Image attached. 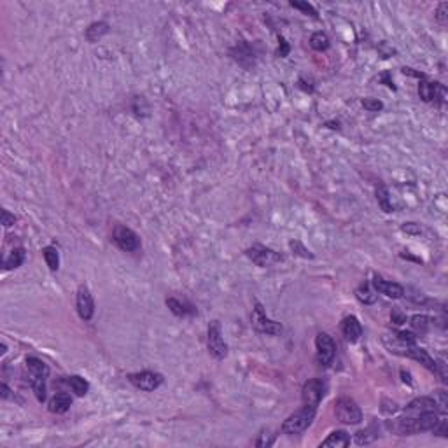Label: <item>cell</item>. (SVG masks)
I'll list each match as a JSON object with an SVG mask.
<instances>
[{
    "label": "cell",
    "instance_id": "6da1fadb",
    "mask_svg": "<svg viewBox=\"0 0 448 448\" xmlns=\"http://www.w3.org/2000/svg\"><path fill=\"white\" fill-rule=\"evenodd\" d=\"M315 411H317V408L305 404L301 410H298L296 413H293L291 417H287V419L284 420V424H282V433L289 434V436L301 434L305 429H308V426L312 424V420H314V417H315Z\"/></svg>",
    "mask_w": 448,
    "mask_h": 448
},
{
    "label": "cell",
    "instance_id": "7a4b0ae2",
    "mask_svg": "<svg viewBox=\"0 0 448 448\" xmlns=\"http://www.w3.org/2000/svg\"><path fill=\"white\" fill-rule=\"evenodd\" d=\"M334 415L340 422L350 424V426H356L363 420V411L357 406L356 401L350 397H340L334 403Z\"/></svg>",
    "mask_w": 448,
    "mask_h": 448
},
{
    "label": "cell",
    "instance_id": "3957f363",
    "mask_svg": "<svg viewBox=\"0 0 448 448\" xmlns=\"http://www.w3.org/2000/svg\"><path fill=\"white\" fill-rule=\"evenodd\" d=\"M207 345H208V352L214 359H224L228 356V345L224 343V338H222L221 333V324L217 320L210 322L208 326V333H207Z\"/></svg>",
    "mask_w": 448,
    "mask_h": 448
},
{
    "label": "cell",
    "instance_id": "277c9868",
    "mask_svg": "<svg viewBox=\"0 0 448 448\" xmlns=\"http://www.w3.org/2000/svg\"><path fill=\"white\" fill-rule=\"evenodd\" d=\"M315 347H317V361L320 366H329L336 356V343L326 333H319L315 338Z\"/></svg>",
    "mask_w": 448,
    "mask_h": 448
},
{
    "label": "cell",
    "instance_id": "5b68a950",
    "mask_svg": "<svg viewBox=\"0 0 448 448\" xmlns=\"http://www.w3.org/2000/svg\"><path fill=\"white\" fill-rule=\"evenodd\" d=\"M252 326H254V329L257 331V333H263V334H280L282 333V326L266 317L264 308L261 303H256L254 312H252Z\"/></svg>",
    "mask_w": 448,
    "mask_h": 448
},
{
    "label": "cell",
    "instance_id": "8992f818",
    "mask_svg": "<svg viewBox=\"0 0 448 448\" xmlns=\"http://www.w3.org/2000/svg\"><path fill=\"white\" fill-rule=\"evenodd\" d=\"M324 394H326V382H322L320 378H312L303 385V390H301V397H303V403L308 404V406L317 408L319 403L322 401Z\"/></svg>",
    "mask_w": 448,
    "mask_h": 448
},
{
    "label": "cell",
    "instance_id": "52a82bcc",
    "mask_svg": "<svg viewBox=\"0 0 448 448\" xmlns=\"http://www.w3.org/2000/svg\"><path fill=\"white\" fill-rule=\"evenodd\" d=\"M128 380H130L137 389L145 390V392H151V390L158 389V387L161 385L163 377L159 373H154V371H140V373L130 375Z\"/></svg>",
    "mask_w": 448,
    "mask_h": 448
},
{
    "label": "cell",
    "instance_id": "ba28073f",
    "mask_svg": "<svg viewBox=\"0 0 448 448\" xmlns=\"http://www.w3.org/2000/svg\"><path fill=\"white\" fill-rule=\"evenodd\" d=\"M247 256L257 264V266H270V264L282 261L280 254H277V252L271 251V249L264 247V245H252L251 249H247Z\"/></svg>",
    "mask_w": 448,
    "mask_h": 448
},
{
    "label": "cell",
    "instance_id": "9c48e42d",
    "mask_svg": "<svg viewBox=\"0 0 448 448\" xmlns=\"http://www.w3.org/2000/svg\"><path fill=\"white\" fill-rule=\"evenodd\" d=\"M114 242L118 244V247L121 249V251H126V252L137 251L138 245H140V240H138L137 233L131 231L130 228H125V226L116 228Z\"/></svg>",
    "mask_w": 448,
    "mask_h": 448
},
{
    "label": "cell",
    "instance_id": "30bf717a",
    "mask_svg": "<svg viewBox=\"0 0 448 448\" xmlns=\"http://www.w3.org/2000/svg\"><path fill=\"white\" fill-rule=\"evenodd\" d=\"M75 305H77V314L82 320H89L93 317V314H95V303H93V296L86 285H81L77 289Z\"/></svg>",
    "mask_w": 448,
    "mask_h": 448
},
{
    "label": "cell",
    "instance_id": "8fae6325",
    "mask_svg": "<svg viewBox=\"0 0 448 448\" xmlns=\"http://www.w3.org/2000/svg\"><path fill=\"white\" fill-rule=\"evenodd\" d=\"M429 411H436V403H434L433 397H417L404 408V417L417 419V417L429 413Z\"/></svg>",
    "mask_w": 448,
    "mask_h": 448
},
{
    "label": "cell",
    "instance_id": "7c38bea8",
    "mask_svg": "<svg viewBox=\"0 0 448 448\" xmlns=\"http://www.w3.org/2000/svg\"><path fill=\"white\" fill-rule=\"evenodd\" d=\"M373 287L377 293L384 294V296H387V298H392V300H399V298L404 296L403 285L396 284V282L384 280V278H380V277L373 278Z\"/></svg>",
    "mask_w": 448,
    "mask_h": 448
},
{
    "label": "cell",
    "instance_id": "4fadbf2b",
    "mask_svg": "<svg viewBox=\"0 0 448 448\" xmlns=\"http://www.w3.org/2000/svg\"><path fill=\"white\" fill-rule=\"evenodd\" d=\"M341 333H343V336L347 338V341H350V343L359 341V338L363 336V326H361L359 319L354 317V315L345 317L343 322H341Z\"/></svg>",
    "mask_w": 448,
    "mask_h": 448
},
{
    "label": "cell",
    "instance_id": "5bb4252c",
    "mask_svg": "<svg viewBox=\"0 0 448 448\" xmlns=\"http://www.w3.org/2000/svg\"><path fill=\"white\" fill-rule=\"evenodd\" d=\"M443 93H445V88L441 84H438V82L424 81V82H420V86H419V95L424 102L438 100V98L443 97Z\"/></svg>",
    "mask_w": 448,
    "mask_h": 448
},
{
    "label": "cell",
    "instance_id": "9a60e30c",
    "mask_svg": "<svg viewBox=\"0 0 448 448\" xmlns=\"http://www.w3.org/2000/svg\"><path fill=\"white\" fill-rule=\"evenodd\" d=\"M404 356L411 357V359H415V361H419V363L422 364L424 368H427L429 371H436V361H434L433 357L427 354V350H424V348H419L417 345H411V347L406 350V354H404Z\"/></svg>",
    "mask_w": 448,
    "mask_h": 448
},
{
    "label": "cell",
    "instance_id": "2e32d148",
    "mask_svg": "<svg viewBox=\"0 0 448 448\" xmlns=\"http://www.w3.org/2000/svg\"><path fill=\"white\" fill-rule=\"evenodd\" d=\"M72 406V397L67 392H60L49 401V411L53 413H65Z\"/></svg>",
    "mask_w": 448,
    "mask_h": 448
},
{
    "label": "cell",
    "instance_id": "e0dca14e",
    "mask_svg": "<svg viewBox=\"0 0 448 448\" xmlns=\"http://www.w3.org/2000/svg\"><path fill=\"white\" fill-rule=\"evenodd\" d=\"M26 368L32 373V377H39V378L49 377V366L44 361L37 359V357H26Z\"/></svg>",
    "mask_w": 448,
    "mask_h": 448
},
{
    "label": "cell",
    "instance_id": "ac0fdd59",
    "mask_svg": "<svg viewBox=\"0 0 448 448\" xmlns=\"http://www.w3.org/2000/svg\"><path fill=\"white\" fill-rule=\"evenodd\" d=\"M350 445V436L345 431H334L326 440L320 443V447H348Z\"/></svg>",
    "mask_w": 448,
    "mask_h": 448
},
{
    "label": "cell",
    "instance_id": "d6986e66",
    "mask_svg": "<svg viewBox=\"0 0 448 448\" xmlns=\"http://www.w3.org/2000/svg\"><path fill=\"white\" fill-rule=\"evenodd\" d=\"M109 32V25L105 21H97V23H91L89 28L86 30V39L89 42H97L100 37H104L105 34Z\"/></svg>",
    "mask_w": 448,
    "mask_h": 448
},
{
    "label": "cell",
    "instance_id": "ffe728a7",
    "mask_svg": "<svg viewBox=\"0 0 448 448\" xmlns=\"http://www.w3.org/2000/svg\"><path fill=\"white\" fill-rule=\"evenodd\" d=\"M23 261H25V249L18 247V249H14V251H12L7 257H5L2 266H4V270H12V268L21 266Z\"/></svg>",
    "mask_w": 448,
    "mask_h": 448
},
{
    "label": "cell",
    "instance_id": "44dd1931",
    "mask_svg": "<svg viewBox=\"0 0 448 448\" xmlns=\"http://www.w3.org/2000/svg\"><path fill=\"white\" fill-rule=\"evenodd\" d=\"M310 46L315 51H326L329 48V37L324 32H315L310 39Z\"/></svg>",
    "mask_w": 448,
    "mask_h": 448
},
{
    "label": "cell",
    "instance_id": "7402d4cb",
    "mask_svg": "<svg viewBox=\"0 0 448 448\" xmlns=\"http://www.w3.org/2000/svg\"><path fill=\"white\" fill-rule=\"evenodd\" d=\"M32 390H34L35 397H37L39 403H44L46 401V378H39V377H32Z\"/></svg>",
    "mask_w": 448,
    "mask_h": 448
},
{
    "label": "cell",
    "instance_id": "603a6c76",
    "mask_svg": "<svg viewBox=\"0 0 448 448\" xmlns=\"http://www.w3.org/2000/svg\"><path fill=\"white\" fill-rule=\"evenodd\" d=\"M68 385L72 387V390H74L77 396H84L89 389V384L82 377H79V375H74V377L68 378Z\"/></svg>",
    "mask_w": 448,
    "mask_h": 448
},
{
    "label": "cell",
    "instance_id": "cb8c5ba5",
    "mask_svg": "<svg viewBox=\"0 0 448 448\" xmlns=\"http://www.w3.org/2000/svg\"><path fill=\"white\" fill-rule=\"evenodd\" d=\"M167 307L170 308V310L174 312L175 315H179V317H184V315L194 314L193 308L186 307L184 303H181V301L175 300V298H168V300H167Z\"/></svg>",
    "mask_w": 448,
    "mask_h": 448
},
{
    "label": "cell",
    "instance_id": "d4e9b609",
    "mask_svg": "<svg viewBox=\"0 0 448 448\" xmlns=\"http://www.w3.org/2000/svg\"><path fill=\"white\" fill-rule=\"evenodd\" d=\"M42 254H44V259L46 263H48L49 270L56 271L60 266V256H58V251H56L55 247H46L44 251H42Z\"/></svg>",
    "mask_w": 448,
    "mask_h": 448
},
{
    "label": "cell",
    "instance_id": "484cf974",
    "mask_svg": "<svg viewBox=\"0 0 448 448\" xmlns=\"http://www.w3.org/2000/svg\"><path fill=\"white\" fill-rule=\"evenodd\" d=\"M377 200H378V205H380V208L384 212H392V205H390V200H389V191H387L384 186H380V188L377 189Z\"/></svg>",
    "mask_w": 448,
    "mask_h": 448
},
{
    "label": "cell",
    "instance_id": "4316f807",
    "mask_svg": "<svg viewBox=\"0 0 448 448\" xmlns=\"http://www.w3.org/2000/svg\"><path fill=\"white\" fill-rule=\"evenodd\" d=\"M356 294H357V300L359 301H363L364 305H373L375 301H377V294H373L370 291V285L368 284H363L359 287V289L356 291Z\"/></svg>",
    "mask_w": 448,
    "mask_h": 448
},
{
    "label": "cell",
    "instance_id": "83f0119b",
    "mask_svg": "<svg viewBox=\"0 0 448 448\" xmlns=\"http://www.w3.org/2000/svg\"><path fill=\"white\" fill-rule=\"evenodd\" d=\"M410 326L413 327L415 331L426 333L427 327H429V317H427V315H413V317L410 319Z\"/></svg>",
    "mask_w": 448,
    "mask_h": 448
},
{
    "label": "cell",
    "instance_id": "f1b7e54d",
    "mask_svg": "<svg viewBox=\"0 0 448 448\" xmlns=\"http://www.w3.org/2000/svg\"><path fill=\"white\" fill-rule=\"evenodd\" d=\"M375 440H377V434H371V429L359 431V433L356 434L357 445H370V443H373Z\"/></svg>",
    "mask_w": 448,
    "mask_h": 448
},
{
    "label": "cell",
    "instance_id": "f546056e",
    "mask_svg": "<svg viewBox=\"0 0 448 448\" xmlns=\"http://www.w3.org/2000/svg\"><path fill=\"white\" fill-rule=\"evenodd\" d=\"M273 441H275V434H271L270 431H263V433L259 434V438H257V441H256V445L264 448V447H271Z\"/></svg>",
    "mask_w": 448,
    "mask_h": 448
},
{
    "label": "cell",
    "instance_id": "4dcf8cb0",
    "mask_svg": "<svg viewBox=\"0 0 448 448\" xmlns=\"http://www.w3.org/2000/svg\"><path fill=\"white\" fill-rule=\"evenodd\" d=\"M434 403H436V406H440V410L443 411V413H447L448 396L445 390H436V392H434Z\"/></svg>",
    "mask_w": 448,
    "mask_h": 448
},
{
    "label": "cell",
    "instance_id": "1f68e13d",
    "mask_svg": "<svg viewBox=\"0 0 448 448\" xmlns=\"http://www.w3.org/2000/svg\"><path fill=\"white\" fill-rule=\"evenodd\" d=\"M289 247H291V251H293V252H296L298 256H301V257H314V254H312V252L308 251V249H305V247H303V244H301V242H298V240L291 242V244H289Z\"/></svg>",
    "mask_w": 448,
    "mask_h": 448
},
{
    "label": "cell",
    "instance_id": "d6a6232c",
    "mask_svg": "<svg viewBox=\"0 0 448 448\" xmlns=\"http://www.w3.org/2000/svg\"><path fill=\"white\" fill-rule=\"evenodd\" d=\"M363 107L368 109V111H371V112H378V111H382L384 104H382L380 100H373V98H364V100H363Z\"/></svg>",
    "mask_w": 448,
    "mask_h": 448
},
{
    "label": "cell",
    "instance_id": "836d02e7",
    "mask_svg": "<svg viewBox=\"0 0 448 448\" xmlns=\"http://www.w3.org/2000/svg\"><path fill=\"white\" fill-rule=\"evenodd\" d=\"M397 410H399V406H397L396 401H390V399L382 401V411H384V413L390 415V413H396Z\"/></svg>",
    "mask_w": 448,
    "mask_h": 448
},
{
    "label": "cell",
    "instance_id": "e575fe53",
    "mask_svg": "<svg viewBox=\"0 0 448 448\" xmlns=\"http://www.w3.org/2000/svg\"><path fill=\"white\" fill-rule=\"evenodd\" d=\"M431 431H433L434 434H440V436L447 438L448 436V422L447 420H438L436 426H434Z\"/></svg>",
    "mask_w": 448,
    "mask_h": 448
},
{
    "label": "cell",
    "instance_id": "d590c367",
    "mask_svg": "<svg viewBox=\"0 0 448 448\" xmlns=\"http://www.w3.org/2000/svg\"><path fill=\"white\" fill-rule=\"evenodd\" d=\"M448 4L447 2H443V4L438 5V11H436V19L441 23V25H445L447 23V18H448Z\"/></svg>",
    "mask_w": 448,
    "mask_h": 448
},
{
    "label": "cell",
    "instance_id": "8d00e7d4",
    "mask_svg": "<svg viewBox=\"0 0 448 448\" xmlns=\"http://www.w3.org/2000/svg\"><path fill=\"white\" fill-rule=\"evenodd\" d=\"M291 5H293L294 9H301L303 12H308V14H312L314 18L317 16V11H315V9L312 7L308 2H291Z\"/></svg>",
    "mask_w": 448,
    "mask_h": 448
},
{
    "label": "cell",
    "instance_id": "74e56055",
    "mask_svg": "<svg viewBox=\"0 0 448 448\" xmlns=\"http://www.w3.org/2000/svg\"><path fill=\"white\" fill-rule=\"evenodd\" d=\"M390 319H392V322L397 324V326H401V324L406 322V315H404L401 310H397V308H394V310H392V314H390Z\"/></svg>",
    "mask_w": 448,
    "mask_h": 448
},
{
    "label": "cell",
    "instance_id": "f35d334b",
    "mask_svg": "<svg viewBox=\"0 0 448 448\" xmlns=\"http://www.w3.org/2000/svg\"><path fill=\"white\" fill-rule=\"evenodd\" d=\"M14 221H16V217L12 214H9L7 210H2V224H4L5 228H9V226H12V224H14Z\"/></svg>",
    "mask_w": 448,
    "mask_h": 448
},
{
    "label": "cell",
    "instance_id": "ab89813d",
    "mask_svg": "<svg viewBox=\"0 0 448 448\" xmlns=\"http://www.w3.org/2000/svg\"><path fill=\"white\" fill-rule=\"evenodd\" d=\"M403 231H406V233H420V228L415 222H408V224L403 226Z\"/></svg>",
    "mask_w": 448,
    "mask_h": 448
},
{
    "label": "cell",
    "instance_id": "60d3db41",
    "mask_svg": "<svg viewBox=\"0 0 448 448\" xmlns=\"http://www.w3.org/2000/svg\"><path fill=\"white\" fill-rule=\"evenodd\" d=\"M0 390H2V399H9V397H11V389H9L7 385H5V384H2V385H0Z\"/></svg>",
    "mask_w": 448,
    "mask_h": 448
},
{
    "label": "cell",
    "instance_id": "b9f144b4",
    "mask_svg": "<svg viewBox=\"0 0 448 448\" xmlns=\"http://www.w3.org/2000/svg\"><path fill=\"white\" fill-rule=\"evenodd\" d=\"M401 375H403V380H404V382H408V384H411V380H410V373H406V371H401Z\"/></svg>",
    "mask_w": 448,
    "mask_h": 448
}]
</instances>
